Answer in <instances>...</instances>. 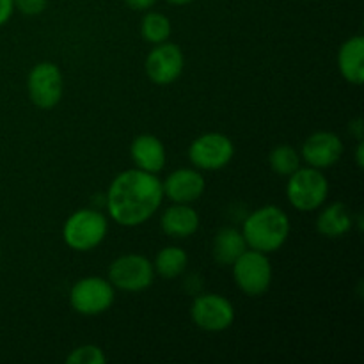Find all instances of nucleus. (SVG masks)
Listing matches in <instances>:
<instances>
[{
    "instance_id": "obj_1",
    "label": "nucleus",
    "mask_w": 364,
    "mask_h": 364,
    "mask_svg": "<svg viewBox=\"0 0 364 364\" xmlns=\"http://www.w3.org/2000/svg\"><path fill=\"white\" fill-rule=\"evenodd\" d=\"M162 201V181L156 178V174L137 167L117 174L107 192V208L110 219L124 228L144 224L155 215Z\"/></svg>"
},
{
    "instance_id": "obj_2",
    "label": "nucleus",
    "mask_w": 364,
    "mask_h": 364,
    "mask_svg": "<svg viewBox=\"0 0 364 364\" xmlns=\"http://www.w3.org/2000/svg\"><path fill=\"white\" fill-rule=\"evenodd\" d=\"M242 235H244L247 247L270 255V252L279 251L284 242L288 240L290 219L277 206H262L245 219Z\"/></svg>"
},
{
    "instance_id": "obj_3",
    "label": "nucleus",
    "mask_w": 364,
    "mask_h": 364,
    "mask_svg": "<svg viewBox=\"0 0 364 364\" xmlns=\"http://www.w3.org/2000/svg\"><path fill=\"white\" fill-rule=\"evenodd\" d=\"M329 196V181L322 169L299 167L290 174L287 183V198L299 212H315L326 203Z\"/></svg>"
},
{
    "instance_id": "obj_4",
    "label": "nucleus",
    "mask_w": 364,
    "mask_h": 364,
    "mask_svg": "<svg viewBox=\"0 0 364 364\" xmlns=\"http://www.w3.org/2000/svg\"><path fill=\"white\" fill-rule=\"evenodd\" d=\"M107 231V217L98 210L84 208L68 217L63 228V238L73 251H91L105 240Z\"/></svg>"
},
{
    "instance_id": "obj_5",
    "label": "nucleus",
    "mask_w": 364,
    "mask_h": 364,
    "mask_svg": "<svg viewBox=\"0 0 364 364\" xmlns=\"http://www.w3.org/2000/svg\"><path fill=\"white\" fill-rule=\"evenodd\" d=\"M233 277L237 287L249 297H259L272 284V265L265 252L247 249L233 263Z\"/></svg>"
},
{
    "instance_id": "obj_6",
    "label": "nucleus",
    "mask_w": 364,
    "mask_h": 364,
    "mask_svg": "<svg viewBox=\"0 0 364 364\" xmlns=\"http://www.w3.org/2000/svg\"><path fill=\"white\" fill-rule=\"evenodd\" d=\"M235 156V144L228 135L208 132L199 135L188 146V160L196 169L219 171L224 169Z\"/></svg>"
},
{
    "instance_id": "obj_7",
    "label": "nucleus",
    "mask_w": 364,
    "mask_h": 364,
    "mask_svg": "<svg viewBox=\"0 0 364 364\" xmlns=\"http://www.w3.org/2000/svg\"><path fill=\"white\" fill-rule=\"evenodd\" d=\"M114 287L109 279L91 276L77 281L71 287L70 304L84 316H96L105 313L114 304Z\"/></svg>"
},
{
    "instance_id": "obj_8",
    "label": "nucleus",
    "mask_w": 364,
    "mask_h": 364,
    "mask_svg": "<svg viewBox=\"0 0 364 364\" xmlns=\"http://www.w3.org/2000/svg\"><path fill=\"white\" fill-rule=\"evenodd\" d=\"M153 279V263L142 255H123L114 259L109 267L110 284L123 291L137 294L151 287Z\"/></svg>"
},
{
    "instance_id": "obj_9",
    "label": "nucleus",
    "mask_w": 364,
    "mask_h": 364,
    "mask_svg": "<svg viewBox=\"0 0 364 364\" xmlns=\"http://www.w3.org/2000/svg\"><path fill=\"white\" fill-rule=\"evenodd\" d=\"M28 98L38 109L50 110L59 105L64 92L63 71L53 63H39L27 77Z\"/></svg>"
},
{
    "instance_id": "obj_10",
    "label": "nucleus",
    "mask_w": 364,
    "mask_h": 364,
    "mask_svg": "<svg viewBox=\"0 0 364 364\" xmlns=\"http://www.w3.org/2000/svg\"><path fill=\"white\" fill-rule=\"evenodd\" d=\"M191 318L206 333H223L233 326L235 308L223 295L203 294L192 302Z\"/></svg>"
},
{
    "instance_id": "obj_11",
    "label": "nucleus",
    "mask_w": 364,
    "mask_h": 364,
    "mask_svg": "<svg viewBox=\"0 0 364 364\" xmlns=\"http://www.w3.org/2000/svg\"><path fill=\"white\" fill-rule=\"evenodd\" d=\"M185 68L183 52L178 45L164 41L155 45L144 63L146 75L156 85H169L181 77Z\"/></svg>"
},
{
    "instance_id": "obj_12",
    "label": "nucleus",
    "mask_w": 364,
    "mask_h": 364,
    "mask_svg": "<svg viewBox=\"0 0 364 364\" xmlns=\"http://www.w3.org/2000/svg\"><path fill=\"white\" fill-rule=\"evenodd\" d=\"M343 151V141L336 134H333V132H315L304 141L301 155L309 167L329 169L341 159Z\"/></svg>"
},
{
    "instance_id": "obj_13",
    "label": "nucleus",
    "mask_w": 364,
    "mask_h": 364,
    "mask_svg": "<svg viewBox=\"0 0 364 364\" xmlns=\"http://www.w3.org/2000/svg\"><path fill=\"white\" fill-rule=\"evenodd\" d=\"M164 198L171 199L173 203H183L188 205L198 201L206 188V181L198 169H176L162 181Z\"/></svg>"
},
{
    "instance_id": "obj_14",
    "label": "nucleus",
    "mask_w": 364,
    "mask_h": 364,
    "mask_svg": "<svg viewBox=\"0 0 364 364\" xmlns=\"http://www.w3.org/2000/svg\"><path fill=\"white\" fill-rule=\"evenodd\" d=\"M130 156L137 169L156 174L166 166V146L156 135H137L130 144Z\"/></svg>"
},
{
    "instance_id": "obj_15",
    "label": "nucleus",
    "mask_w": 364,
    "mask_h": 364,
    "mask_svg": "<svg viewBox=\"0 0 364 364\" xmlns=\"http://www.w3.org/2000/svg\"><path fill=\"white\" fill-rule=\"evenodd\" d=\"M160 228L167 237L187 238L199 230V213L183 203H174L160 219Z\"/></svg>"
},
{
    "instance_id": "obj_16",
    "label": "nucleus",
    "mask_w": 364,
    "mask_h": 364,
    "mask_svg": "<svg viewBox=\"0 0 364 364\" xmlns=\"http://www.w3.org/2000/svg\"><path fill=\"white\" fill-rule=\"evenodd\" d=\"M364 38L354 36L340 46L338 52V68L347 82L363 85L364 82Z\"/></svg>"
},
{
    "instance_id": "obj_17",
    "label": "nucleus",
    "mask_w": 364,
    "mask_h": 364,
    "mask_svg": "<svg viewBox=\"0 0 364 364\" xmlns=\"http://www.w3.org/2000/svg\"><path fill=\"white\" fill-rule=\"evenodd\" d=\"M213 258L219 265H233L245 251H247V244L242 235V231L235 230V228H223L217 231L215 238H213Z\"/></svg>"
},
{
    "instance_id": "obj_18",
    "label": "nucleus",
    "mask_w": 364,
    "mask_h": 364,
    "mask_svg": "<svg viewBox=\"0 0 364 364\" xmlns=\"http://www.w3.org/2000/svg\"><path fill=\"white\" fill-rule=\"evenodd\" d=\"M352 213L343 203H333L320 212L316 219V231L327 238H340L352 230Z\"/></svg>"
},
{
    "instance_id": "obj_19",
    "label": "nucleus",
    "mask_w": 364,
    "mask_h": 364,
    "mask_svg": "<svg viewBox=\"0 0 364 364\" xmlns=\"http://www.w3.org/2000/svg\"><path fill=\"white\" fill-rule=\"evenodd\" d=\"M187 265V252L181 247H176V245H167V247L160 249L155 262H153V269L164 279H174V277L181 276Z\"/></svg>"
},
{
    "instance_id": "obj_20",
    "label": "nucleus",
    "mask_w": 364,
    "mask_h": 364,
    "mask_svg": "<svg viewBox=\"0 0 364 364\" xmlns=\"http://www.w3.org/2000/svg\"><path fill=\"white\" fill-rule=\"evenodd\" d=\"M141 36L149 45H160L171 36V21L166 14L149 11L141 21Z\"/></svg>"
},
{
    "instance_id": "obj_21",
    "label": "nucleus",
    "mask_w": 364,
    "mask_h": 364,
    "mask_svg": "<svg viewBox=\"0 0 364 364\" xmlns=\"http://www.w3.org/2000/svg\"><path fill=\"white\" fill-rule=\"evenodd\" d=\"M269 164L270 169L276 174H281V176H290L291 173L301 167V155L295 148L288 144L276 146V148L270 151L269 155Z\"/></svg>"
},
{
    "instance_id": "obj_22",
    "label": "nucleus",
    "mask_w": 364,
    "mask_h": 364,
    "mask_svg": "<svg viewBox=\"0 0 364 364\" xmlns=\"http://www.w3.org/2000/svg\"><path fill=\"white\" fill-rule=\"evenodd\" d=\"M105 361V354L96 345H84V347L75 348L66 358L68 364H103Z\"/></svg>"
},
{
    "instance_id": "obj_23",
    "label": "nucleus",
    "mask_w": 364,
    "mask_h": 364,
    "mask_svg": "<svg viewBox=\"0 0 364 364\" xmlns=\"http://www.w3.org/2000/svg\"><path fill=\"white\" fill-rule=\"evenodd\" d=\"M48 6V0H14V9L25 16H38Z\"/></svg>"
},
{
    "instance_id": "obj_24",
    "label": "nucleus",
    "mask_w": 364,
    "mask_h": 364,
    "mask_svg": "<svg viewBox=\"0 0 364 364\" xmlns=\"http://www.w3.org/2000/svg\"><path fill=\"white\" fill-rule=\"evenodd\" d=\"M14 13V0H0V27L11 20Z\"/></svg>"
},
{
    "instance_id": "obj_25",
    "label": "nucleus",
    "mask_w": 364,
    "mask_h": 364,
    "mask_svg": "<svg viewBox=\"0 0 364 364\" xmlns=\"http://www.w3.org/2000/svg\"><path fill=\"white\" fill-rule=\"evenodd\" d=\"M127 6L134 11H148L156 4V0H124Z\"/></svg>"
},
{
    "instance_id": "obj_26",
    "label": "nucleus",
    "mask_w": 364,
    "mask_h": 364,
    "mask_svg": "<svg viewBox=\"0 0 364 364\" xmlns=\"http://www.w3.org/2000/svg\"><path fill=\"white\" fill-rule=\"evenodd\" d=\"M350 130L354 132L355 137H358L359 141H361V139H363V121H361V117H358V119H355V121H352V123H350Z\"/></svg>"
},
{
    "instance_id": "obj_27",
    "label": "nucleus",
    "mask_w": 364,
    "mask_h": 364,
    "mask_svg": "<svg viewBox=\"0 0 364 364\" xmlns=\"http://www.w3.org/2000/svg\"><path fill=\"white\" fill-rule=\"evenodd\" d=\"M363 153H364V144H363V141H359L358 148H355V162H358L359 167H363V164H364Z\"/></svg>"
},
{
    "instance_id": "obj_28",
    "label": "nucleus",
    "mask_w": 364,
    "mask_h": 364,
    "mask_svg": "<svg viewBox=\"0 0 364 364\" xmlns=\"http://www.w3.org/2000/svg\"><path fill=\"white\" fill-rule=\"evenodd\" d=\"M166 2L173 4V6H187V4L194 2V0H166Z\"/></svg>"
},
{
    "instance_id": "obj_29",
    "label": "nucleus",
    "mask_w": 364,
    "mask_h": 364,
    "mask_svg": "<svg viewBox=\"0 0 364 364\" xmlns=\"http://www.w3.org/2000/svg\"><path fill=\"white\" fill-rule=\"evenodd\" d=\"M0 255H2V245H0Z\"/></svg>"
}]
</instances>
